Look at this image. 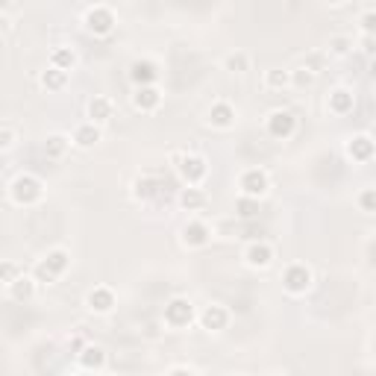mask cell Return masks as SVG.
Returning <instances> with one entry per match:
<instances>
[{
    "instance_id": "cell-1",
    "label": "cell",
    "mask_w": 376,
    "mask_h": 376,
    "mask_svg": "<svg viewBox=\"0 0 376 376\" xmlns=\"http://www.w3.org/2000/svg\"><path fill=\"white\" fill-rule=\"evenodd\" d=\"M71 268V253L68 250H50L48 256H44L39 264H36V271H32V280L36 282H56L59 276Z\"/></svg>"
},
{
    "instance_id": "cell-2",
    "label": "cell",
    "mask_w": 376,
    "mask_h": 376,
    "mask_svg": "<svg viewBox=\"0 0 376 376\" xmlns=\"http://www.w3.org/2000/svg\"><path fill=\"white\" fill-rule=\"evenodd\" d=\"M41 194H44V188L32 174L15 176L12 185H9V197H12L15 206H36L41 200Z\"/></svg>"
},
{
    "instance_id": "cell-3",
    "label": "cell",
    "mask_w": 376,
    "mask_h": 376,
    "mask_svg": "<svg viewBox=\"0 0 376 376\" xmlns=\"http://www.w3.org/2000/svg\"><path fill=\"white\" fill-rule=\"evenodd\" d=\"M176 162H180V165H176V171H180L185 188H197V185L206 180L209 165H206L203 156H194V153H188V156H180Z\"/></svg>"
},
{
    "instance_id": "cell-4",
    "label": "cell",
    "mask_w": 376,
    "mask_h": 376,
    "mask_svg": "<svg viewBox=\"0 0 376 376\" xmlns=\"http://www.w3.org/2000/svg\"><path fill=\"white\" fill-rule=\"evenodd\" d=\"M238 188H241V197L262 200V197L268 194V188H271V180H268V174H264L262 168H247L244 174H241Z\"/></svg>"
},
{
    "instance_id": "cell-5",
    "label": "cell",
    "mask_w": 376,
    "mask_h": 376,
    "mask_svg": "<svg viewBox=\"0 0 376 376\" xmlns=\"http://www.w3.org/2000/svg\"><path fill=\"white\" fill-rule=\"evenodd\" d=\"M194 320V303L185 300V297H174V300L165 306V324L174 329H182Z\"/></svg>"
},
{
    "instance_id": "cell-6",
    "label": "cell",
    "mask_w": 376,
    "mask_h": 376,
    "mask_svg": "<svg viewBox=\"0 0 376 376\" xmlns=\"http://www.w3.org/2000/svg\"><path fill=\"white\" fill-rule=\"evenodd\" d=\"M85 30L94 36H109L115 30V12L109 6H92L85 9Z\"/></svg>"
},
{
    "instance_id": "cell-7",
    "label": "cell",
    "mask_w": 376,
    "mask_h": 376,
    "mask_svg": "<svg viewBox=\"0 0 376 376\" xmlns=\"http://www.w3.org/2000/svg\"><path fill=\"white\" fill-rule=\"evenodd\" d=\"M282 285L289 294H306L309 289H312V271L306 268V264H289L282 273Z\"/></svg>"
},
{
    "instance_id": "cell-8",
    "label": "cell",
    "mask_w": 376,
    "mask_h": 376,
    "mask_svg": "<svg viewBox=\"0 0 376 376\" xmlns=\"http://www.w3.org/2000/svg\"><path fill=\"white\" fill-rule=\"evenodd\" d=\"M294 129H297V118L289 109H276V112L268 115V132L273 138H291Z\"/></svg>"
},
{
    "instance_id": "cell-9",
    "label": "cell",
    "mask_w": 376,
    "mask_h": 376,
    "mask_svg": "<svg viewBox=\"0 0 376 376\" xmlns=\"http://www.w3.org/2000/svg\"><path fill=\"white\" fill-rule=\"evenodd\" d=\"M85 306L92 309L94 315H109V312L115 309V291H112V289H106V285H97V289L88 291Z\"/></svg>"
},
{
    "instance_id": "cell-10",
    "label": "cell",
    "mask_w": 376,
    "mask_h": 376,
    "mask_svg": "<svg viewBox=\"0 0 376 376\" xmlns=\"http://www.w3.org/2000/svg\"><path fill=\"white\" fill-rule=\"evenodd\" d=\"M227 324H229V312L220 303L206 306L200 312V326L206 333H220V329H227Z\"/></svg>"
},
{
    "instance_id": "cell-11",
    "label": "cell",
    "mask_w": 376,
    "mask_h": 376,
    "mask_svg": "<svg viewBox=\"0 0 376 376\" xmlns=\"http://www.w3.org/2000/svg\"><path fill=\"white\" fill-rule=\"evenodd\" d=\"M162 103V92L156 85H141L136 88V94H132V106L138 109V112H156Z\"/></svg>"
},
{
    "instance_id": "cell-12",
    "label": "cell",
    "mask_w": 376,
    "mask_h": 376,
    "mask_svg": "<svg viewBox=\"0 0 376 376\" xmlns=\"http://www.w3.org/2000/svg\"><path fill=\"white\" fill-rule=\"evenodd\" d=\"M209 238H212V229H209L203 220H188L182 227V244L185 247H203V244H209Z\"/></svg>"
},
{
    "instance_id": "cell-13",
    "label": "cell",
    "mask_w": 376,
    "mask_h": 376,
    "mask_svg": "<svg viewBox=\"0 0 376 376\" xmlns=\"http://www.w3.org/2000/svg\"><path fill=\"white\" fill-rule=\"evenodd\" d=\"M244 262L250 268H268L273 262V247L264 244V241H253V244H247V250H244Z\"/></svg>"
},
{
    "instance_id": "cell-14",
    "label": "cell",
    "mask_w": 376,
    "mask_h": 376,
    "mask_svg": "<svg viewBox=\"0 0 376 376\" xmlns=\"http://www.w3.org/2000/svg\"><path fill=\"white\" fill-rule=\"evenodd\" d=\"M129 76H132V83H136V88H141V85H153V83H156L159 71H156V65H153V62L138 59V62H132Z\"/></svg>"
},
{
    "instance_id": "cell-15",
    "label": "cell",
    "mask_w": 376,
    "mask_h": 376,
    "mask_svg": "<svg viewBox=\"0 0 376 376\" xmlns=\"http://www.w3.org/2000/svg\"><path fill=\"white\" fill-rule=\"evenodd\" d=\"M101 138H103V132H101V127H97V124H92V121H88V124H80L74 129V145L83 147V150H92Z\"/></svg>"
},
{
    "instance_id": "cell-16",
    "label": "cell",
    "mask_w": 376,
    "mask_h": 376,
    "mask_svg": "<svg viewBox=\"0 0 376 376\" xmlns=\"http://www.w3.org/2000/svg\"><path fill=\"white\" fill-rule=\"evenodd\" d=\"M347 156H350L353 162H370V159H373V138H370V136H356V138H350Z\"/></svg>"
},
{
    "instance_id": "cell-17",
    "label": "cell",
    "mask_w": 376,
    "mask_h": 376,
    "mask_svg": "<svg viewBox=\"0 0 376 376\" xmlns=\"http://www.w3.org/2000/svg\"><path fill=\"white\" fill-rule=\"evenodd\" d=\"M353 106H356V97H353L350 88H335L329 94V112L333 115H350Z\"/></svg>"
},
{
    "instance_id": "cell-18",
    "label": "cell",
    "mask_w": 376,
    "mask_h": 376,
    "mask_svg": "<svg viewBox=\"0 0 376 376\" xmlns=\"http://www.w3.org/2000/svg\"><path fill=\"white\" fill-rule=\"evenodd\" d=\"M36 280L32 276H27V273H21L18 280L9 285V294H12V300H18V303H30L32 297H36Z\"/></svg>"
},
{
    "instance_id": "cell-19",
    "label": "cell",
    "mask_w": 376,
    "mask_h": 376,
    "mask_svg": "<svg viewBox=\"0 0 376 376\" xmlns=\"http://www.w3.org/2000/svg\"><path fill=\"white\" fill-rule=\"evenodd\" d=\"M209 124L218 127V129H229L232 124H236V109H232L229 103H215L212 109H209Z\"/></svg>"
},
{
    "instance_id": "cell-20",
    "label": "cell",
    "mask_w": 376,
    "mask_h": 376,
    "mask_svg": "<svg viewBox=\"0 0 376 376\" xmlns=\"http://www.w3.org/2000/svg\"><path fill=\"white\" fill-rule=\"evenodd\" d=\"M112 101L109 97H92L88 101V118H92V124H106L109 118H112Z\"/></svg>"
},
{
    "instance_id": "cell-21",
    "label": "cell",
    "mask_w": 376,
    "mask_h": 376,
    "mask_svg": "<svg viewBox=\"0 0 376 376\" xmlns=\"http://www.w3.org/2000/svg\"><path fill=\"white\" fill-rule=\"evenodd\" d=\"M76 356H80V364H83V368H88V370H101L103 364H106V350L97 347V344L83 347Z\"/></svg>"
},
{
    "instance_id": "cell-22",
    "label": "cell",
    "mask_w": 376,
    "mask_h": 376,
    "mask_svg": "<svg viewBox=\"0 0 376 376\" xmlns=\"http://www.w3.org/2000/svg\"><path fill=\"white\" fill-rule=\"evenodd\" d=\"M74 65H76V53L71 48H56L50 53V68H56V71H74Z\"/></svg>"
},
{
    "instance_id": "cell-23",
    "label": "cell",
    "mask_w": 376,
    "mask_h": 376,
    "mask_svg": "<svg viewBox=\"0 0 376 376\" xmlns=\"http://www.w3.org/2000/svg\"><path fill=\"white\" fill-rule=\"evenodd\" d=\"M71 147V138H65V136H48V141H44V156L48 159H62L65 153H68Z\"/></svg>"
},
{
    "instance_id": "cell-24",
    "label": "cell",
    "mask_w": 376,
    "mask_h": 376,
    "mask_svg": "<svg viewBox=\"0 0 376 376\" xmlns=\"http://www.w3.org/2000/svg\"><path fill=\"white\" fill-rule=\"evenodd\" d=\"M264 85H268L271 92H282V88L291 85V71H285V68H271V71H264Z\"/></svg>"
},
{
    "instance_id": "cell-25",
    "label": "cell",
    "mask_w": 376,
    "mask_h": 376,
    "mask_svg": "<svg viewBox=\"0 0 376 376\" xmlns=\"http://www.w3.org/2000/svg\"><path fill=\"white\" fill-rule=\"evenodd\" d=\"M180 206L188 209V212H197V209L206 206V194L200 191V188H182L180 194Z\"/></svg>"
},
{
    "instance_id": "cell-26",
    "label": "cell",
    "mask_w": 376,
    "mask_h": 376,
    "mask_svg": "<svg viewBox=\"0 0 376 376\" xmlns=\"http://www.w3.org/2000/svg\"><path fill=\"white\" fill-rule=\"evenodd\" d=\"M41 85L48 88V92H62V88L68 85V74H65V71H56V68H50V71H44V74H41Z\"/></svg>"
},
{
    "instance_id": "cell-27",
    "label": "cell",
    "mask_w": 376,
    "mask_h": 376,
    "mask_svg": "<svg viewBox=\"0 0 376 376\" xmlns=\"http://www.w3.org/2000/svg\"><path fill=\"white\" fill-rule=\"evenodd\" d=\"M224 68H227L229 74H244V71L250 68V59H247V53H241V50L229 53V56L224 59Z\"/></svg>"
},
{
    "instance_id": "cell-28",
    "label": "cell",
    "mask_w": 376,
    "mask_h": 376,
    "mask_svg": "<svg viewBox=\"0 0 376 376\" xmlns=\"http://www.w3.org/2000/svg\"><path fill=\"white\" fill-rule=\"evenodd\" d=\"M326 48H329V53H333V56H347V53L353 50V39H350V36H333Z\"/></svg>"
},
{
    "instance_id": "cell-29",
    "label": "cell",
    "mask_w": 376,
    "mask_h": 376,
    "mask_svg": "<svg viewBox=\"0 0 376 376\" xmlns=\"http://www.w3.org/2000/svg\"><path fill=\"white\" fill-rule=\"evenodd\" d=\"M291 85H297V88L315 85V71H312V68H297V71H291Z\"/></svg>"
},
{
    "instance_id": "cell-30",
    "label": "cell",
    "mask_w": 376,
    "mask_h": 376,
    "mask_svg": "<svg viewBox=\"0 0 376 376\" xmlns=\"http://www.w3.org/2000/svg\"><path fill=\"white\" fill-rule=\"evenodd\" d=\"M159 194V182L153 180H138L136 182V197L138 200H147V197H156Z\"/></svg>"
},
{
    "instance_id": "cell-31",
    "label": "cell",
    "mask_w": 376,
    "mask_h": 376,
    "mask_svg": "<svg viewBox=\"0 0 376 376\" xmlns=\"http://www.w3.org/2000/svg\"><path fill=\"white\" fill-rule=\"evenodd\" d=\"M236 209H238V215L241 218H256L259 215V200H250V197H241V200L236 203Z\"/></svg>"
},
{
    "instance_id": "cell-32",
    "label": "cell",
    "mask_w": 376,
    "mask_h": 376,
    "mask_svg": "<svg viewBox=\"0 0 376 376\" xmlns=\"http://www.w3.org/2000/svg\"><path fill=\"white\" fill-rule=\"evenodd\" d=\"M18 276H21V268H18V264H12V262H3V264H0V282L12 285Z\"/></svg>"
},
{
    "instance_id": "cell-33",
    "label": "cell",
    "mask_w": 376,
    "mask_h": 376,
    "mask_svg": "<svg viewBox=\"0 0 376 376\" xmlns=\"http://www.w3.org/2000/svg\"><path fill=\"white\" fill-rule=\"evenodd\" d=\"M359 206H362V212H373V209H376V191H373V188H364V191L359 194Z\"/></svg>"
},
{
    "instance_id": "cell-34",
    "label": "cell",
    "mask_w": 376,
    "mask_h": 376,
    "mask_svg": "<svg viewBox=\"0 0 376 376\" xmlns=\"http://www.w3.org/2000/svg\"><path fill=\"white\" fill-rule=\"evenodd\" d=\"M362 30H364V36H373L376 32V9H368L362 15Z\"/></svg>"
},
{
    "instance_id": "cell-35",
    "label": "cell",
    "mask_w": 376,
    "mask_h": 376,
    "mask_svg": "<svg viewBox=\"0 0 376 376\" xmlns=\"http://www.w3.org/2000/svg\"><path fill=\"white\" fill-rule=\"evenodd\" d=\"M15 145V129L12 127H0V150H9Z\"/></svg>"
},
{
    "instance_id": "cell-36",
    "label": "cell",
    "mask_w": 376,
    "mask_h": 376,
    "mask_svg": "<svg viewBox=\"0 0 376 376\" xmlns=\"http://www.w3.org/2000/svg\"><path fill=\"white\" fill-rule=\"evenodd\" d=\"M362 50L364 53H373V36H364L362 39Z\"/></svg>"
},
{
    "instance_id": "cell-37",
    "label": "cell",
    "mask_w": 376,
    "mask_h": 376,
    "mask_svg": "<svg viewBox=\"0 0 376 376\" xmlns=\"http://www.w3.org/2000/svg\"><path fill=\"white\" fill-rule=\"evenodd\" d=\"M3 30H9V21H6V18H0V32H3Z\"/></svg>"
},
{
    "instance_id": "cell-38",
    "label": "cell",
    "mask_w": 376,
    "mask_h": 376,
    "mask_svg": "<svg viewBox=\"0 0 376 376\" xmlns=\"http://www.w3.org/2000/svg\"><path fill=\"white\" fill-rule=\"evenodd\" d=\"M171 376H191V373H188V370H174Z\"/></svg>"
},
{
    "instance_id": "cell-39",
    "label": "cell",
    "mask_w": 376,
    "mask_h": 376,
    "mask_svg": "<svg viewBox=\"0 0 376 376\" xmlns=\"http://www.w3.org/2000/svg\"><path fill=\"white\" fill-rule=\"evenodd\" d=\"M229 376H244V373H229Z\"/></svg>"
},
{
    "instance_id": "cell-40",
    "label": "cell",
    "mask_w": 376,
    "mask_h": 376,
    "mask_svg": "<svg viewBox=\"0 0 376 376\" xmlns=\"http://www.w3.org/2000/svg\"><path fill=\"white\" fill-rule=\"evenodd\" d=\"M268 376H282V373H268Z\"/></svg>"
}]
</instances>
